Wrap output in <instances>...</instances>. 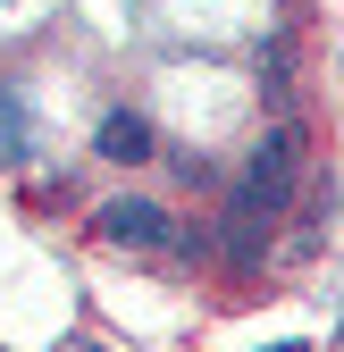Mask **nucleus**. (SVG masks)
Here are the masks:
<instances>
[{"mask_svg":"<svg viewBox=\"0 0 344 352\" xmlns=\"http://www.w3.org/2000/svg\"><path fill=\"white\" fill-rule=\"evenodd\" d=\"M34 160V135H25V101L0 93V168H25Z\"/></svg>","mask_w":344,"mask_h":352,"instance_id":"nucleus-5","label":"nucleus"},{"mask_svg":"<svg viewBox=\"0 0 344 352\" xmlns=\"http://www.w3.org/2000/svg\"><path fill=\"white\" fill-rule=\"evenodd\" d=\"M93 151H101V160H126V168H135V160H151V118L109 109V118L93 126Z\"/></svg>","mask_w":344,"mask_h":352,"instance_id":"nucleus-3","label":"nucleus"},{"mask_svg":"<svg viewBox=\"0 0 344 352\" xmlns=\"http://www.w3.org/2000/svg\"><path fill=\"white\" fill-rule=\"evenodd\" d=\"M269 352H311V344H269Z\"/></svg>","mask_w":344,"mask_h":352,"instance_id":"nucleus-6","label":"nucleus"},{"mask_svg":"<svg viewBox=\"0 0 344 352\" xmlns=\"http://www.w3.org/2000/svg\"><path fill=\"white\" fill-rule=\"evenodd\" d=\"M261 252H269V218H252V210H227V260H235V269H252Z\"/></svg>","mask_w":344,"mask_h":352,"instance_id":"nucleus-4","label":"nucleus"},{"mask_svg":"<svg viewBox=\"0 0 344 352\" xmlns=\"http://www.w3.org/2000/svg\"><path fill=\"white\" fill-rule=\"evenodd\" d=\"M294 185H303V126H269V135H261V151H252V168H244L235 210L277 218V210L294 201Z\"/></svg>","mask_w":344,"mask_h":352,"instance_id":"nucleus-1","label":"nucleus"},{"mask_svg":"<svg viewBox=\"0 0 344 352\" xmlns=\"http://www.w3.org/2000/svg\"><path fill=\"white\" fill-rule=\"evenodd\" d=\"M93 227H101L109 243H135V252H151V243H168V227H177V218H168L160 201L118 193V201H101V218H93Z\"/></svg>","mask_w":344,"mask_h":352,"instance_id":"nucleus-2","label":"nucleus"}]
</instances>
